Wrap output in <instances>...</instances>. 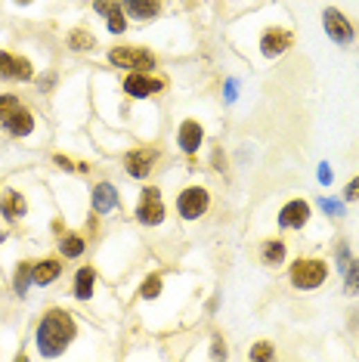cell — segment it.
Masks as SVG:
<instances>
[{
    "instance_id": "cell-19",
    "label": "cell",
    "mask_w": 359,
    "mask_h": 362,
    "mask_svg": "<svg viewBox=\"0 0 359 362\" xmlns=\"http://www.w3.org/2000/svg\"><path fill=\"white\" fill-rule=\"evenodd\" d=\"M93 294V269H78V275H75V298H81V300H87Z\"/></svg>"
},
{
    "instance_id": "cell-21",
    "label": "cell",
    "mask_w": 359,
    "mask_h": 362,
    "mask_svg": "<svg viewBox=\"0 0 359 362\" xmlns=\"http://www.w3.org/2000/svg\"><path fill=\"white\" fill-rule=\"evenodd\" d=\"M93 44H96V41H93V35H90V31H81V28L71 31V37H69L71 50H93Z\"/></svg>"
},
{
    "instance_id": "cell-14",
    "label": "cell",
    "mask_w": 359,
    "mask_h": 362,
    "mask_svg": "<svg viewBox=\"0 0 359 362\" xmlns=\"http://www.w3.org/2000/svg\"><path fill=\"white\" fill-rule=\"evenodd\" d=\"M291 47V35L288 31H267V35H263V41H261V50H263V56H279V53H285Z\"/></svg>"
},
{
    "instance_id": "cell-8",
    "label": "cell",
    "mask_w": 359,
    "mask_h": 362,
    "mask_svg": "<svg viewBox=\"0 0 359 362\" xmlns=\"http://www.w3.org/2000/svg\"><path fill=\"white\" fill-rule=\"evenodd\" d=\"M35 75L28 59H19L12 53H0V78H12V81H28Z\"/></svg>"
},
{
    "instance_id": "cell-24",
    "label": "cell",
    "mask_w": 359,
    "mask_h": 362,
    "mask_svg": "<svg viewBox=\"0 0 359 362\" xmlns=\"http://www.w3.org/2000/svg\"><path fill=\"white\" fill-rule=\"evenodd\" d=\"M263 257H267V263H282L285 260V245H282V242H267Z\"/></svg>"
},
{
    "instance_id": "cell-18",
    "label": "cell",
    "mask_w": 359,
    "mask_h": 362,
    "mask_svg": "<svg viewBox=\"0 0 359 362\" xmlns=\"http://www.w3.org/2000/svg\"><path fill=\"white\" fill-rule=\"evenodd\" d=\"M59 273H62V266H59L56 260H41L35 266V273H31V279H35L37 285H50L53 279H59Z\"/></svg>"
},
{
    "instance_id": "cell-32",
    "label": "cell",
    "mask_w": 359,
    "mask_h": 362,
    "mask_svg": "<svg viewBox=\"0 0 359 362\" xmlns=\"http://www.w3.org/2000/svg\"><path fill=\"white\" fill-rule=\"evenodd\" d=\"M16 3H31V0H16Z\"/></svg>"
},
{
    "instance_id": "cell-31",
    "label": "cell",
    "mask_w": 359,
    "mask_h": 362,
    "mask_svg": "<svg viewBox=\"0 0 359 362\" xmlns=\"http://www.w3.org/2000/svg\"><path fill=\"white\" fill-rule=\"evenodd\" d=\"M322 208L331 210V214H338V205H335V201H329V199H322Z\"/></svg>"
},
{
    "instance_id": "cell-23",
    "label": "cell",
    "mask_w": 359,
    "mask_h": 362,
    "mask_svg": "<svg viewBox=\"0 0 359 362\" xmlns=\"http://www.w3.org/2000/svg\"><path fill=\"white\" fill-rule=\"evenodd\" d=\"M31 273H35V266H31V263H19V273H16V291H19V294H25Z\"/></svg>"
},
{
    "instance_id": "cell-11",
    "label": "cell",
    "mask_w": 359,
    "mask_h": 362,
    "mask_svg": "<svg viewBox=\"0 0 359 362\" xmlns=\"http://www.w3.org/2000/svg\"><path fill=\"white\" fill-rule=\"evenodd\" d=\"M3 127L10 130L12 136H25V134H31V130H35V115H31V111H25V109H12L10 115L3 118Z\"/></svg>"
},
{
    "instance_id": "cell-27",
    "label": "cell",
    "mask_w": 359,
    "mask_h": 362,
    "mask_svg": "<svg viewBox=\"0 0 359 362\" xmlns=\"http://www.w3.org/2000/svg\"><path fill=\"white\" fill-rule=\"evenodd\" d=\"M270 356H272L270 344H254V347H251V359H270Z\"/></svg>"
},
{
    "instance_id": "cell-1",
    "label": "cell",
    "mask_w": 359,
    "mask_h": 362,
    "mask_svg": "<svg viewBox=\"0 0 359 362\" xmlns=\"http://www.w3.org/2000/svg\"><path fill=\"white\" fill-rule=\"evenodd\" d=\"M75 338V322L69 313L53 310L44 316L41 328H37V350L44 356H59V353L69 347V341Z\"/></svg>"
},
{
    "instance_id": "cell-9",
    "label": "cell",
    "mask_w": 359,
    "mask_h": 362,
    "mask_svg": "<svg viewBox=\"0 0 359 362\" xmlns=\"http://www.w3.org/2000/svg\"><path fill=\"white\" fill-rule=\"evenodd\" d=\"M310 217V205L307 201H288L282 210H279V226L285 229H301Z\"/></svg>"
},
{
    "instance_id": "cell-2",
    "label": "cell",
    "mask_w": 359,
    "mask_h": 362,
    "mask_svg": "<svg viewBox=\"0 0 359 362\" xmlns=\"http://www.w3.org/2000/svg\"><path fill=\"white\" fill-rule=\"evenodd\" d=\"M329 275V266L322 260H297L291 266V282L295 288H319Z\"/></svg>"
},
{
    "instance_id": "cell-22",
    "label": "cell",
    "mask_w": 359,
    "mask_h": 362,
    "mask_svg": "<svg viewBox=\"0 0 359 362\" xmlns=\"http://www.w3.org/2000/svg\"><path fill=\"white\" fill-rule=\"evenodd\" d=\"M344 282H347L350 294H359V260H350L347 266H344Z\"/></svg>"
},
{
    "instance_id": "cell-13",
    "label": "cell",
    "mask_w": 359,
    "mask_h": 362,
    "mask_svg": "<svg viewBox=\"0 0 359 362\" xmlns=\"http://www.w3.org/2000/svg\"><path fill=\"white\" fill-rule=\"evenodd\" d=\"M93 208H96V214H109V210L118 208V192L112 183H99L93 189Z\"/></svg>"
},
{
    "instance_id": "cell-3",
    "label": "cell",
    "mask_w": 359,
    "mask_h": 362,
    "mask_svg": "<svg viewBox=\"0 0 359 362\" xmlns=\"http://www.w3.org/2000/svg\"><path fill=\"white\" fill-rule=\"evenodd\" d=\"M109 59L118 69H134V71L155 69V56H152L149 50H137V47H115L109 53Z\"/></svg>"
},
{
    "instance_id": "cell-4",
    "label": "cell",
    "mask_w": 359,
    "mask_h": 362,
    "mask_svg": "<svg viewBox=\"0 0 359 362\" xmlns=\"http://www.w3.org/2000/svg\"><path fill=\"white\" fill-rule=\"evenodd\" d=\"M137 217L146 226H155V223L164 220V201H161V192H158V189H143V201H139V208H137Z\"/></svg>"
},
{
    "instance_id": "cell-29",
    "label": "cell",
    "mask_w": 359,
    "mask_h": 362,
    "mask_svg": "<svg viewBox=\"0 0 359 362\" xmlns=\"http://www.w3.org/2000/svg\"><path fill=\"white\" fill-rule=\"evenodd\" d=\"M319 183H331V170H329V164H322V168H319Z\"/></svg>"
},
{
    "instance_id": "cell-6",
    "label": "cell",
    "mask_w": 359,
    "mask_h": 362,
    "mask_svg": "<svg viewBox=\"0 0 359 362\" xmlns=\"http://www.w3.org/2000/svg\"><path fill=\"white\" fill-rule=\"evenodd\" d=\"M124 90H128V96H134V100H146V96H155L158 90H161V81L143 75V71H134V75H128V81H124Z\"/></svg>"
},
{
    "instance_id": "cell-16",
    "label": "cell",
    "mask_w": 359,
    "mask_h": 362,
    "mask_svg": "<svg viewBox=\"0 0 359 362\" xmlns=\"http://www.w3.org/2000/svg\"><path fill=\"white\" fill-rule=\"evenodd\" d=\"M158 10H161V0H124V12L130 19H139V22L152 19Z\"/></svg>"
},
{
    "instance_id": "cell-25",
    "label": "cell",
    "mask_w": 359,
    "mask_h": 362,
    "mask_svg": "<svg viewBox=\"0 0 359 362\" xmlns=\"http://www.w3.org/2000/svg\"><path fill=\"white\" fill-rule=\"evenodd\" d=\"M158 294H161V279H158V275H149V279L143 282V298H158Z\"/></svg>"
},
{
    "instance_id": "cell-5",
    "label": "cell",
    "mask_w": 359,
    "mask_h": 362,
    "mask_svg": "<svg viewBox=\"0 0 359 362\" xmlns=\"http://www.w3.org/2000/svg\"><path fill=\"white\" fill-rule=\"evenodd\" d=\"M177 208L186 220H195V217H202L204 208H208V192H204L202 186H189L186 192H180Z\"/></svg>"
},
{
    "instance_id": "cell-30",
    "label": "cell",
    "mask_w": 359,
    "mask_h": 362,
    "mask_svg": "<svg viewBox=\"0 0 359 362\" xmlns=\"http://www.w3.org/2000/svg\"><path fill=\"white\" fill-rule=\"evenodd\" d=\"M226 100H236V84H226Z\"/></svg>"
},
{
    "instance_id": "cell-10",
    "label": "cell",
    "mask_w": 359,
    "mask_h": 362,
    "mask_svg": "<svg viewBox=\"0 0 359 362\" xmlns=\"http://www.w3.org/2000/svg\"><path fill=\"white\" fill-rule=\"evenodd\" d=\"M155 158H158L155 149H137V152H130L128 158H124V164H128V174L137 177V180H143V177L152 170Z\"/></svg>"
},
{
    "instance_id": "cell-17",
    "label": "cell",
    "mask_w": 359,
    "mask_h": 362,
    "mask_svg": "<svg viewBox=\"0 0 359 362\" xmlns=\"http://www.w3.org/2000/svg\"><path fill=\"white\" fill-rule=\"evenodd\" d=\"M0 214H3L6 220H19V217L25 214V199L16 189H6L3 192V199H0Z\"/></svg>"
},
{
    "instance_id": "cell-20",
    "label": "cell",
    "mask_w": 359,
    "mask_h": 362,
    "mask_svg": "<svg viewBox=\"0 0 359 362\" xmlns=\"http://www.w3.org/2000/svg\"><path fill=\"white\" fill-rule=\"evenodd\" d=\"M59 248H62L65 257H81V254H84V239H81V235H65Z\"/></svg>"
},
{
    "instance_id": "cell-12",
    "label": "cell",
    "mask_w": 359,
    "mask_h": 362,
    "mask_svg": "<svg viewBox=\"0 0 359 362\" xmlns=\"http://www.w3.org/2000/svg\"><path fill=\"white\" fill-rule=\"evenodd\" d=\"M93 10L96 12H103L105 19H109V28L115 31V35H121L124 28H128V19H124V10L118 3H112V0H96L93 3Z\"/></svg>"
},
{
    "instance_id": "cell-7",
    "label": "cell",
    "mask_w": 359,
    "mask_h": 362,
    "mask_svg": "<svg viewBox=\"0 0 359 362\" xmlns=\"http://www.w3.org/2000/svg\"><path fill=\"white\" fill-rule=\"evenodd\" d=\"M322 22H325V31H329L331 41H338V44L353 41V25H350L338 10H325L322 12Z\"/></svg>"
},
{
    "instance_id": "cell-15",
    "label": "cell",
    "mask_w": 359,
    "mask_h": 362,
    "mask_svg": "<svg viewBox=\"0 0 359 362\" xmlns=\"http://www.w3.org/2000/svg\"><path fill=\"white\" fill-rule=\"evenodd\" d=\"M202 140H204V134H202V127H198L195 121H186L183 127H180V134H177L180 149H183V152H189V155L202 146Z\"/></svg>"
},
{
    "instance_id": "cell-28",
    "label": "cell",
    "mask_w": 359,
    "mask_h": 362,
    "mask_svg": "<svg viewBox=\"0 0 359 362\" xmlns=\"http://www.w3.org/2000/svg\"><path fill=\"white\" fill-rule=\"evenodd\" d=\"M344 195H347L350 201H353V199H359V177H356V180H350V183H347V189H344Z\"/></svg>"
},
{
    "instance_id": "cell-26",
    "label": "cell",
    "mask_w": 359,
    "mask_h": 362,
    "mask_svg": "<svg viewBox=\"0 0 359 362\" xmlns=\"http://www.w3.org/2000/svg\"><path fill=\"white\" fill-rule=\"evenodd\" d=\"M12 109H19V100H16V96H0V118H6Z\"/></svg>"
}]
</instances>
